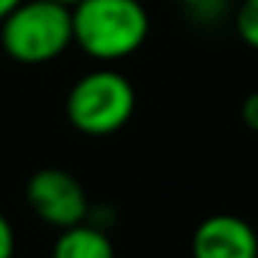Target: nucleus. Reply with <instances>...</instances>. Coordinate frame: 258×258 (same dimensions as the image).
Here are the masks:
<instances>
[{"mask_svg": "<svg viewBox=\"0 0 258 258\" xmlns=\"http://www.w3.org/2000/svg\"><path fill=\"white\" fill-rule=\"evenodd\" d=\"M150 14L142 0H81L73 9V39L86 58L117 64L142 50Z\"/></svg>", "mask_w": 258, "mask_h": 258, "instance_id": "1", "label": "nucleus"}, {"mask_svg": "<svg viewBox=\"0 0 258 258\" xmlns=\"http://www.w3.org/2000/svg\"><path fill=\"white\" fill-rule=\"evenodd\" d=\"M73 45V9L50 0H23L0 23V47L17 64H50Z\"/></svg>", "mask_w": 258, "mask_h": 258, "instance_id": "2", "label": "nucleus"}, {"mask_svg": "<svg viewBox=\"0 0 258 258\" xmlns=\"http://www.w3.org/2000/svg\"><path fill=\"white\" fill-rule=\"evenodd\" d=\"M136 111V89L119 70L100 64L84 73L67 92L64 114L84 136H111L131 122Z\"/></svg>", "mask_w": 258, "mask_h": 258, "instance_id": "3", "label": "nucleus"}, {"mask_svg": "<svg viewBox=\"0 0 258 258\" xmlns=\"http://www.w3.org/2000/svg\"><path fill=\"white\" fill-rule=\"evenodd\" d=\"M25 200L31 211L50 228H73L89 219V197L73 172L61 167H42L25 183Z\"/></svg>", "mask_w": 258, "mask_h": 258, "instance_id": "4", "label": "nucleus"}, {"mask_svg": "<svg viewBox=\"0 0 258 258\" xmlns=\"http://www.w3.org/2000/svg\"><path fill=\"white\" fill-rule=\"evenodd\" d=\"M191 258H258V233L236 214H211L191 233Z\"/></svg>", "mask_w": 258, "mask_h": 258, "instance_id": "5", "label": "nucleus"}, {"mask_svg": "<svg viewBox=\"0 0 258 258\" xmlns=\"http://www.w3.org/2000/svg\"><path fill=\"white\" fill-rule=\"evenodd\" d=\"M50 258H117V250L106 230L86 219L58 233Z\"/></svg>", "mask_w": 258, "mask_h": 258, "instance_id": "6", "label": "nucleus"}, {"mask_svg": "<svg viewBox=\"0 0 258 258\" xmlns=\"http://www.w3.org/2000/svg\"><path fill=\"white\" fill-rule=\"evenodd\" d=\"M233 31L250 50H258V0H241L236 6Z\"/></svg>", "mask_w": 258, "mask_h": 258, "instance_id": "7", "label": "nucleus"}, {"mask_svg": "<svg viewBox=\"0 0 258 258\" xmlns=\"http://www.w3.org/2000/svg\"><path fill=\"white\" fill-rule=\"evenodd\" d=\"M17 250V239H14V228L9 222V217L0 211V258H14Z\"/></svg>", "mask_w": 258, "mask_h": 258, "instance_id": "8", "label": "nucleus"}, {"mask_svg": "<svg viewBox=\"0 0 258 258\" xmlns=\"http://www.w3.org/2000/svg\"><path fill=\"white\" fill-rule=\"evenodd\" d=\"M241 122H244L247 131L258 134V89L250 92L244 97V103H241Z\"/></svg>", "mask_w": 258, "mask_h": 258, "instance_id": "9", "label": "nucleus"}, {"mask_svg": "<svg viewBox=\"0 0 258 258\" xmlns=\"http://www.w3.org/2000/svg\"><path fill=\"white\" fill-rule=\"evenodd\" d=\"M20 3H23V0H0V23H3V20H6L9 14L20 6Z\"/></svg>", "mask_w": 258, "mask_h": 258, "instance_id": "10", "label": "nucleus"}, {"mask_svg": "<svg viewBox=\"0 0 258 258\" xmlns=\"http://www.w3.org/2000/svg\"><path fill=\"white\" fill-rule=\"evenodd\" d=\"M175 3H180V6H186V9H203V6H214L219 0H175Z\"/></svg>", "mask_w": 258, "mask_h": 258, "instance_id": "11", "label": "nucleus"}, {"mask_svg": "<svg viewBox=\"0 0 258 258\" xmlns=\"http://www.w3.org/2000/svg\"><path fill=\"white\" fill-rule=\"evenodd\" d=\"M50 3H58V6H67V9H75L81 0H50Z\"/></svg>", "mask_w": 258, "mask_h": 258, "instance_id": "12", "label": "nucleus"}]
</instances>
